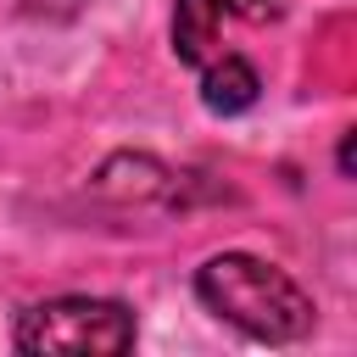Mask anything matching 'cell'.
Instances as JSON below:
<instances>
[{"instance_id":"6da1fadb","label":"cell","mask_w":357,"mask_h":357,"mask_svg":"<svg viewBox=\"0 0 357 357\" xmlns=\"http://www.w3.org/2000/svg\"><path fill=\"white\" fill-rule=\"evenodd\" d=\"M195 296L223 324H234L240 335L268 340V346H290V340L312 335V324H318L312 296L284 268H273V262H262L251 251H218V257H206L201 273H195Z\"/></svg>"},{"instance_id":"7a4b0ae2","label":"cell","mask_w":357,"mask_h":357,"mask_svg":"<svg viewBox=\"0 0 357 357\" xmlns=\"http://www.w3.org/2000/svg\"><path fill=\"white\" fill-rule=\"evenodd\" d=\"M128 346H134V312L106 296H56V301H33L17 318V351L117 357Z\"/></svg>"},{"instance_id":"3957f363","label":"cell","mask_w":357,"mask_h":357,"mask_svg":"<svg viewBox=\"0 0 357 357\" xmlns=\"http://www.w3.org/2000/svg\"><path fill=\"white\" fill-rule=\"evenodd\" d=\"M223 0H173V50H178V61H190V67H206L223 45H218V33H223Z\"/></svg>"},{"instance_id":"277c9868","label":"cell","mask_w":357,"mask_h":357,"mask_svg":"<svg viewBox=\"0 0 357 357\" xmlns=\"http://www.w3.org/2000/svg\"><path fill=\"white\" fill-rule=\"evenodd\" d=\"M257 67L245 61V56H229V50H218L206 67H201V100H206V112H218V117H234V112H245L251 100H257Z\"/></svg>"},{"instance_id":"5b68a950","label":"cell","mask_w":357,"mask_h":357,"mask_svg":"<svg viewBox=\"0 0 357 357\" xmlns=\"http://www.w3.org/2000/svg\"><path fill=\"white\" fill-rule=\"evenodd\" d=\"M223 11H234V17H251V22H262V17H273V11H279V0H223Z\"/></svg>"}]
</instances>
